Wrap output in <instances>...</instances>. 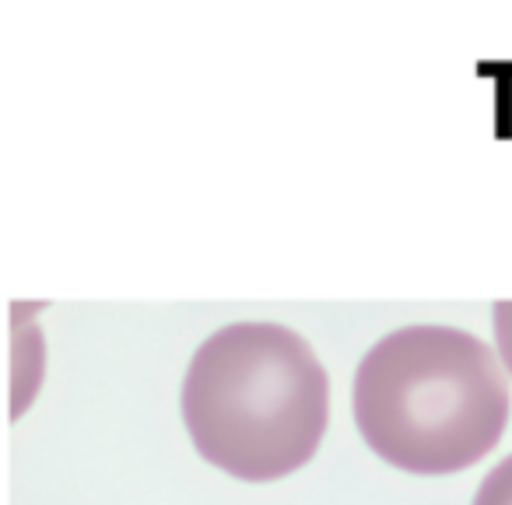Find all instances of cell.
Wrapping results in <instances>:
<instances>
[{
  "instance_id": "6da1fadb",
  "label": "cell",
  "mask_w": 512,
  "mask_h": 505,
  "mask_svg": "<svg viewBox=\"0 0 512 505\" xmlns=\"http://www.w3.org/2000/svg\"><path fill=\"white\" fill-rule=\"evenodd\" d=\"M355 425L390 467L442 477L474 467L509 425V383L495 351L456 327H404L355 372Z\"/></svg>"
},
{
  "instance_id": "7a4b0ae2",
  "label": "cell",
  "mask_w": 512,
  "mask_h": 505,
  "mask_svg": "<svg viewBox=\"0 0 512 505\" xmlns=\"http://www.w3.org/2000/svg\"><path fill=\"white\" fill-rule=\"evenodd\" d=\"M193 449L239 481H278L313 460L330 421L320 358L281 323H232L211 334L183 379Z\"/></svg>"
},
{
  "instance_id": "3957f363",
  "label": "cell",
  "mask_w": 512,
  "mask_h": 505,
  "mask_svg": "<svg viewBox=\"0 0 512 505\" xmlns=\"http://www.w3.org/2000/svg\"><path fill=\"white\" fill-rule=\"evenodd\" d=\"M474 505H512V456L488 470L474 495Z\"/></svg>"
},
{
  "instance_id": "277c9868",
  "label": "cell",
  "mask_w": 512,
  "mask_h": 505,
  "mask_svg": "<svg viewBox=\"0 0 512 505\" xmlns=\"http://www.w3.org/2000/svg\"><path fill=\"white\" fill-rule=\"evenodd\" d=\"M495 341L498 358L512 376V302H495Z\"/></svg>"
}]
</instances>
